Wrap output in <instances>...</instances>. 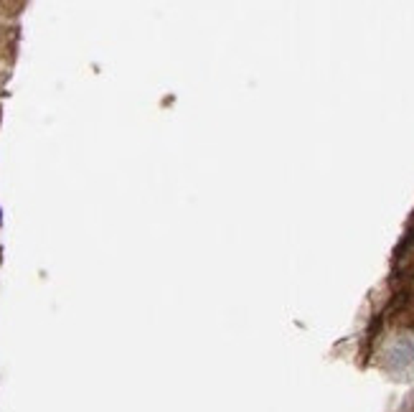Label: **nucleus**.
Instances as JSON below:
<instances>
[]
</instances>
